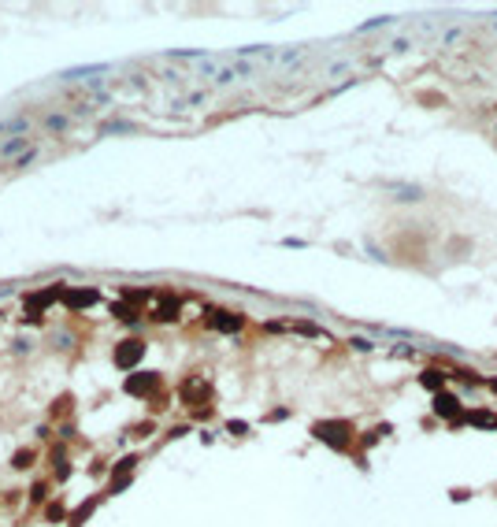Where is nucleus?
I'll return each mask as SVG.
<instances>
[{"label": "nucleus", "mask_w": 497, "mask_h": 527, "mask_svg": "<svg viewBox=\"0 0 497 527\" xmlns=\"http://www.w3.org/2000/svg\"><path fill=\"white\" fill-rule=\"evenodd\" d=\"M208 324H212L215 331H230V335H234V331L245 327V319L237 316V312H219V308H212V312H208Z\"/></svg>", "instance_id": "obj_5"}, {"label": "nucleus", "mask_w": 497, "mask_h": 527, "mask_svg": "<svg viewBox=\"0 0 497 527\" xmlns=\"http://www.w3.org/2000/svg\"><path fill=\"white\" fill-rule=\"evenodd\" d=\"M142 357H145V342H137V338L119 342V349H115V364H119V368H134Z\"/></svg>", "instance_id": "obj_4"}, {"label": "nucleus", "mask_w": 497, "mask_h": 527, "mask_svg": "<svg viewBox=\"0 0 497 527\" xmlns=\"http://www.w3.org/2000/svg\"><path fill=\"white\" fill-rule=\"evenodd\" d=\"M471 424H479V427H497V416H490V412H475Z\"/></svg>", "instance_id": "obj_11"}, {"label": "nucleus", "mask_w": 497, "mask_h": 527, "mask_svg": "<svg viewBox=\"0 0 497 527\" xmlns=\"http://www.w3.org/2000/svg\"><path fill=\"white\" fill-rule=\"evenodd\" d=\"M435 412L446 416V419H457V416H460V401H457L453 394H438V397H435Z\"/></svg>", "instance_id": "obj_8"}, {"label": "nucleus", "mask_w": 497, "mask_h": 527, "mask_svg": "<svg viewBox=\"0 0 497 527\" xmlns=\"http://www.w3.org/2000/svg\"><path fill=\"white\" fill-rule=\"evenodd\" d=\"M96 301H101V290H67L63 294V305L67 308H90Z\"/></svg>", "instance_id": "obj_6"}, {"label": "nucleus", "mask_w": 497, "mask_h": 527, "mask_svg": "<svg viewBox=\"0 0 497 527\" xmlns=\"http://www.w3.org/2000/svg\"><path fill=\"white\" fill-rule=\"evenodd\" d=\"M123 390H126V394H134V397H145V394L160 390V375H156V371H142V375H130V379L123 383Z\"/></svg>", "instance_id": "obj_3"}, {"label": "nucleus", "mask_w": 497, "mask_h": 527, "mask_svg": "<svg viewBox=\"0 0 497 527\" xmlns=\"http://www.w3.org/2000/svg\"><path fill=\"white\" fill-rule=\"evenodd\" d=\"M19 149H26V137H12V142H4V149H0V153H4V156H15Z\"/></svg>", "instance_id": "obj_10"}, {"label": "nucleus", "mask_w": 497, "mask_h": 527, "mask_svg": "<svg viewBox=\"0 0 497 527\" xmlns=\"http://www.w3.org/2000/svg\"><path fill=\"white\" fill-rule=\"evenodd\" d=\"M4 131H8V123H0V134H4Z\"/></svg>", "instance_id": "obj_14"}, {"label": "nucleus", "mask_w": 497, "mask_h": 527, "mask_svg": "<svg viewBox=\"0 0 497 527\" xmlns=\"http://www.w3.org/2000/svg\"><path fill=\"white\" fill-rule=\"evenodd\" d=\"M115 316H119V319H130V324H134V319H137V308H126V305H115Z\"/></svg>", "instance_id": "obj_12"}, {"label": "nucleus", "mask_w": 497, "mask_h": 527, "mask_svg": "<svg viewBox=\"0 0 497 527\" xmlns=\"http://www.w3.org/2000/svg\"><path fill=\"white\" fill-rule=\"evenodd\" d=\"M15 468H30V453H19V457H15Z\"/></svg>", "instance_id": "obj_13"}, {"label": "nucleus", "mask_w": 497, "mask_h": 527, "mask_svg": "<svg viewBox=\"0 0 497 527\" xmlns=\"http://www.w3.org/2000/svg\"><path fill=\"white\" fill-rule=\"evenodd\" d=\"M178 308H182V301H178V297H171V294H164V297L156 301L153 319H164V324H171V319H178Z\"/></svg>", "instance_id": "obj_7"}, {"label": "nucleus", "mask_w": 497, "mask_h": 527, "mask_svg": "<svg viewBox=\"0 0 497 527\" xmlns=\"http://www.w3.org/2000/svg\"><path fill=\"white\" fill-rule=\"evenodd\" d=\"M419 383H423L427 390H441V383H446V379H441V371H423V379H419Z\"/></svg>", "instance_id": "obj_9"}, {"label": "nucleus", "mask_w": 497, "mask_h": 527, "mask_svg": "<svg viewBox=\"0 0 497 527\" xmlns=\"http://www.w3.org/2000/svg\"><path fill=\"white\" fill-rule=\"evenodd\" d=\"M212 397V383L201 379V375H189L186 383H182V401L186 405H208Z\"/></svg>", "instance_id": "obj_2"}, {"label": "nucleus", "mask_w": 497, "mask_h": 527, "mask_svg": "<svg viewBox=\"0 0 497 527\" xmlns=\"http://www.w3.org/2000/svg\"><path fill=\"white\" fill-rule=\"evenodd\" d=\"M312 431H316L319 442H327L334 449H349V442H353V427L342 424V419H323V424H316Z\"/></svg>", "instance_id": "obj_1"}]
</instances>
